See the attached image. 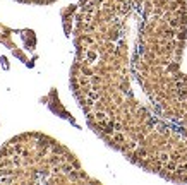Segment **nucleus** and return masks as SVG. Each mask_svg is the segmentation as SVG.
Returning a JSON list of instances; mask_svg holds the SVG:
<instances>
[{
  "mask_svg": "<svg viewBox=\"0 0 187 185\" xmlns=\"http://www.w3.org/2000/svg\"><path fill=\"white\" fill-rule=\"evenodd\" d=\"M69 147L41 132H24L0 147V183H96Z\"/></svg>",
  "mask_w": 187,
  "mask_h": 185,
  "instance_id": "nucleus-2",
  "label": "nucleus"
},
{
  "mask_svg": "<svg viewBox=\"0 0 187 185\" xmlns=\"http://www.w3.org/2000/svg\"><path fill=\"white\" fill-rule=\"evenodd\" d=\"M187 0H79L70 87L129 163L187 183Z\"/></svg>",
  "mask_w": 187,
  "mask_h": 185,
  "instance_id": "nucleus-1",
  "label": "nucleus"
},
{
  "mask_svg": "<svg viewBox=\"0 0 187 185\" xmlns=\"http://www.w3.org/2000/svg\"><path fill=\"white\" fill-rule=\"evenodd\" d=\"M16 2L29 4V5H50V4H55L57 0H16Z\"/></svg>",
  "mask_w": 187,
  "mask_h": 185,
  "instance_id": "nucleus-3",
  "label": "nucleus"
}]
</instances>
